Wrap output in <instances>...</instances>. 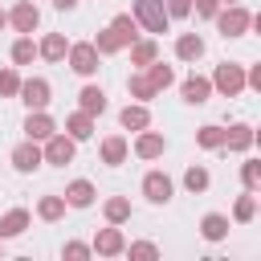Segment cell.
Segmentation results:
<instances>
[{
	"mask_svg": "<svg viewBox=\"0 0 261 261\" xmlns=\"http://www.w3.org/2000/svg\"><path fill=\"white\" fill-rule=\"evenodd\" d=\"M216 29H220V37H245V29L253 24V16L241 8V4H228V8H216Z\"/></svg>",
	"mask_w": 261,
	"mask_h": 261,
	"instance_id": "cell-1",
	"label": "cell"
},
{
	"mask_svg": "<svg viewBox=\"0 0 261 261\" xmlns=\"http://www.w3.org/2000/svg\"><path fill=\"white\" fill-rule=\"evenodd\" d=\"M135 20L147 29V33H167V8L163 0H135Z\"/></svg>",
	"mask_w": 261,
	"mask_h": 261,
	"instance_id": "cell-2",
	"label": "cell"
},
{
	"mask_svg": "<svg viewBox=\"0 0 261 261\" xmlns=\"http://www.w3.org/2000/svg\"><path fill=\"white\" fill-rule=\"evenodd\" d=\"M69 53V69L73 73H82V77H90V73H98V49H94V41H77V45H69L65 49Z\"/></svg>",
	"mask_w": 261,
	"mask_h": 261,
	"instance_id": "cell-3",
	"label": "cell"
},
{
	"mask_svg": "<svg viewBox=\"0 0 261 261\" xmlns=\"http://www.w3.org/2000/svg\"><path fill=\"white\" fill-rule=\"evenodd\" d=\"M212 90H220L224 98H237V94L245 90V69H241V65H232V61L216 65V73H212Z\"/></svg>",
	"mask_w": 261,
	"mask_h": 261,
	"instance_id": "cell-4",
	"label": "cell"
},
{
	"mask_svg": "<svg viewBox=\"0 0 261 261\" xmlns=\"http://www.w3.org/2000/svg\"><path fill=\"white\" fill-rule=\"evenodd\" d=\"M73 151H77V143L69 139V135H49L45 139V151H41V159L45 163H53V167H65V163H73Z\"/></svg>",
	"mask_w": 261,
	"mask_h": 261,
	"instance_id": "cell-5",
	"label": "cell"
},
{
	"mask_svg": "<svg viewBox=\"0 0 261 261\" xmlns=\"http://www.w3.org/2000/svg\"><path fill=\"white\" fill-rule=\"evenodd\" d=\"M16 94H20V102H24L29 110H45L53 90H49V82H45V77H29V82H20V90H16Z\"/></svg>",
	"mask_w": 261,
	"mask_h": 261,
	"instance_id": "cell-6",
	"label": "cell"
},
{
	"mask_svg": "<svg viewBox=\"0 0 261 261\" xmlns=\"http://www.w3.org/2000/svg\"><path fill=\"white\" fill-rule=\"evenodd\" d=\"M143 196H147L151 204H167V200H171V179H167L163 171H147V175H143Z\"/></svg>",
	"mask_w": 261,
	"mask_h": 261,
	"instance_id": "cell-7",
	"label": "cell"
},
{
	"mask_svg": "<svg viewBox=\"0 0 261 261\" xmlns=\"http://www.w3.org/2000/svg\"><path fill=\"white\" fill-rule=\"evenodd\" d=\"M8 24L16 29V33H33L37 24H41V12H37V4H29V0H20L12 12H8Z\"/></svg>",
	"mask_w": 261,
	"mask_h": 261,
	"instance_id": "cell-8",
	"label": "cell"
},
{
	"mask_svg": "<svg viewBox=\"0 0 261 261\" xmlns=\"http://www.w3.org/2000/svg\"><path fill=\"white\" fill-rule=\"evenodd\" d=\"M53 130H57V126H53V118H49L45 110H29V118H24V135H29L33 143H45Z\"/></svg>",
	"mask_w": 261,
	"mask_h": 261,
	"instance_id": "cell-9",
	"label": "cell"
},
{
	"mask_svg": "<svg viewBox=\"0 0 261 261\" xmlns=\"http://www.w3.org/2000/svg\"><path fill=\"white\" fill-rule=\"evenodd\" d=\"M41 163H45V159H41V147H37L33 139H29V143H20V147L12 151V167H16V171H37Z\"/></svg>",
	"mask_w": 261,
	"mask_h": 261,
	"instance_id": "cell-10",
	"label": "cell"
},
{
	"mask_svg": "<svg viewBox=\"0 0 261 261\" xmlns=\"http://www.w3.org/2000/svg\"><path fill=\"white\" fill-rule=\"evenodd\" d=\"M208 94H212V82H208V77H200V73L184 77V102H192V106H204V102H208Z\"/></svg>",
	"mask_w": 261,
	"mask_h": 261,
	"instance_id": "cell-11",
	"label": "cell"
},
{
	"mask_svg": "<svg viewBox=\"0 0 261 261\" xmlns=\"http://www.w3.org/2000/svg\"><path fill=\"white\" fill-rule=\"evenodd\" d=\"M163 135H155V130H139V139H135V155L139 159H159L163 155Z\"/></svg>",
	"mask_w": 261,
	"mask_h": 261,
	"instance_id": "cell-12",
	"label": "cell"
},
{
	"mask_svg": "<svg viewBox=\"0 0 261 261\" xmlns=\"http://www.w3.org/2000/svg\"><path fill=\"white\" fill-rule=\"evenodd\" d=\"M94 196H98V192H94L90 179H73V184L65 188V204H69V208H90Z\"/></svg>",
	"mask_w": 261,
	"mask_h": 261,
	"instance_id": "cell-13",
	"label": "cell"
},
{
	"mask_svg": "<svg viewBox=\"0 0 261 261\" xmlns=\"http://www.w3.org/2000/svg\"><path fill=\"white\" fill-rule=\"evenodd\" d=\"M122 249H126V241H122L118 228H102V232L94 237V253H102V257H118Z\"/></svg>",
	"mask_w": 261,
	"mask_h": 261,
	"instance_id": "cell-14",
	"label": "cell"
},
{
	"mask_svg": "<svg viewBox=\"0 0 261 261\" xmlns=\"http://www.w3.org/2000/svg\"><path fill=\"white\" fill-rule=\"evenodd\" d=\"M65 135H69L73 143H82V139H90V135H94V118H90L86 110H77V114H69V118H65Z\"/></svg>",
	"mask_w": 261,
	"mask_h": 261,
	"instance_id": "cell-15",
	"label": "cell"
},
{
	"mask_svg": "<svg viewBox=\"0 0 261 261\" xmlns=\"http://www.w3.org/2000/svg\"><path fill=\"white\" fill-rule=\"evenodd\" d=\"M110 33L118 37V45H130V41H139V20L122 12V16H114V20H110Z\"/></svg>",
	"mask_w": 261,
	"mask_h": 261,
	"instance_id": "cell-16",
	"label": "cell"
},
{
	"mask_svg": "<svg viewBox=\"0 0 261 261\" xmlns=\"http://www.w3.org/2000/svg\"><path fill=\"white\" fill-rule=\"evenodd\" d=\"M175 57H179V61H200V57H204V41H200L196 33H184V37L175 41Z\"/></svg>",
	"mask_w": 261,
	"mask_h": 261,
	"instance_id": "cell-17",
	"label": "cell"
},
{
	"mask_svg": "<svg viewBox=\"0 0 261 261\" xmlns=\"http://www.w3.org/2000/svg\"><path fill=\"white\" fill-rule=\"evenodd\" d=\"M224 147H228V151H249V147H253V126H245V122L228 126V130H224Z\"/></svg>",
	"mask_w": 261,
	"mask_h": 261,
	"instance_id": "cell-18",
	"label": "cell"
},
{
	"mask_svg": "<svg viewBox=\"0 0 261 261\" xmlns=\"http://www.w3.org/2000/svg\"><path fill=\"white\" fill-rule=\"evenodd\" d=\"M200 232H204V241H224V237H228V216L208 212V216L200 220Z\"/></svg>",
	"mask_w": 261,
	"mask_h": 261,
	"instance_id": "cell-19",
	"label": "cell"
},
{
	"mask_svg": "<svg viewBox=\"0 0 261 261\" xmlns=\"http://www.w3.org/2000/svg\"><path fill=\"white\" fill-rule=\"evenodd\" d=\"M24 228H29V212L24 208H12V212L0 216V237H20Z\"/></svg>",
	"mask_w": 261,
	"mask_h": 261,
	"instance_id": "cell-20",
	"label": "cell"
},
{
	"mask_svg": "<svg viewBox=\"0 0 261 261\" xmlns=\"http://www.w3.org/2000/svg\"><path fill=\"white\" fill-rule=\"evenodd\" d=\"M65 49H69V45H65V37H61V33H49V37L37 45V57H45V61H61V57H65Z\"/></svg>",
	"mask_w": 261,
	"mask_h": 261,
	"instance_id": "cell-21",
	"label": "cell"
},
{
	"mask_svg": "<svg viewBox=\"0 0 261 261\" xmlns=\"http://www.w3.org/2000/svg\"><path fill=\"white\" fill-rule=\"evenodd\" d=\"M118 122H122L126 130H147V126H151V114H147V106L135 102V106H126V110L118 114Z\"/></svg>",
	"mask_w": 261,
	"mask_h": 261,
	"instance_id": "cell-22",
	"label": "cell"
},
{
	"mask_svg": "<svg viewBox=\"0 0 261 261\" xmlns=\"http://www.w3.org/2000/svg\"><path fill=\"white\" fill-rule=\"evenodd\" d=\"M155 57H159V45L155 41H130V65H143L147 69Z\"/></svg>",
	"mask_w": 261,
	"mask_h": 261,
	"instance_id": "cell-23",
	"label": "cell"
},
{
	"mask_svg": "<svg viewBox=\"0 0 261 261\" xmlns=\"http://www.w3.org/2000/svg\"><path fill=\"white\" fill-rule=\"evenodd\" d=\"M77 102H82V110H86V114H90V118H94V114H102V110H106V94H102V90H98V86H86V90H82V94H77Z\"/></svg>",
	"mask_w": 261,
	"mask_h": 261,
	"instance_id": "cell-24",
	"label": "cell"
},
{
	"mask_svg": "<svg viewBox=\"0 0 261 261\" xmlns=\"http://www.w3.org/2000/svg\"><path fill=\"white\" fill-rule=\"evenodd\" d=\"M126 159V139L122 135H110V139H102V163H122Z\"/></svg>",
	"mask_w": 261,
	"mask_h": 261,
	"instance_id": "cell-25",
	"label": "cell"
},
{
	"mask_svg": "<svg viewBox=\"0 0 261 261\" xmlns=\"http://www.w3.org/2000/svg\"><path fill=\"white\" fill-rule=\"evenodd\" d=\"M147 82H151V86H155V94H159V90H167V86L175 82V73H171V65L151 61V65H147Z\"/></svg>",
	"mask_w": 261,
	"mask_h": 261,
	"instance_id": "cell-26",
	"label": "cell"
},
{
	"mask_svg": "<svg viewBox=\"0 0 261 261\" xmlns=\"http://www.w3.org/2000/svg\"><path fill=\"white\" fill-rule=\"evenodd\" d=\"M37 216H41V220H61V216H65V196H45V200L37 204Z\"/></svg>",
	"mask_w": 261,
	"mask_h": 261,
	"instance_id": "cell-27",
	"label": "cell"
},
{
	"mask_svg": "<svg viewBox=\"0 0 261 261\" xmlns=\"http://www.w3.org/2000/svg\"><path fill=\"white\" fill-rule=\"evenodd\" d=\"M102 212H106V220H110V224H122V220H130V200H122V196H110Z\"/></svg>",
	"mask_w": 261,
	"mask_h": 261,
	"instance_id": "cell-28",
	"label": "cell"
},
{
	"mask_svg": "<svg viewBox=\"0 0 261 261\" xmlns=\"http://www.w3.org/2000/svg\"><path fill=\"white\" fill-rule=\"evenodd\" d=\"M196 143H200V147H208V151L224 147V126H200V130H196Z\"/></svg>",
	"mask_w": 261,
	"mask_h": 261,
	"instance_id": "cell-29",
	"label": "cell"
},
{
	"mask_svg": "<svg viewBox=\"0 0 261 261\" xmlns=\"http://www.w3.org/2000/svg\"><path fill=\"white\" fill-rule=\"evenodd\" d=\"M253 216H257V200H253V192H245V196L237 200V208H232V220H237V224H249Z\"/></svg>",
	"mask_w": 261,
	"mask_h": 261,
	"instance_id": "cell-30",
	"label": "cell"
},
{
	"mask_svg": "<svg viewBox=\"0 0 261 261\" xmlns=\"http://www.w3.org/2000/svg\"><path fill=\"white\" fill-rule=\"evenodd\" d=\"M33 57H37V45H33V37L24 33V37H20L16 45H12V61H16V65H29Z\"/></svg>",
	"mask_w": 261,
	"mask_h": 261,
	"instance_id": "cell-31",
	"label": "cell"
},
{
	"mask_svg": "<svg viewBox=\"0 0 261 261\" xmlns=\"http://www.w3.org/2000/svg\"><path fill=\"white\" fill-rule=\"evenodd\" d=\"M126 90H130L135 98H155V86L147 82V73H130V77H126Z\"/></svg>",
	"mask_w": 261,
	"mask_h": 261,
	"instance_id": "cell-32",
	"label": "cell"
},
{
	"mask_svg": "<svg viewBox=\"0 0 261 261\" xmlns=\"http://www.w3.org/2000/svg\"><path fill=\"white\" fill-rule=\"evenodd\" d=\"M184 188H188V192H204V188H208V171H204V167H188V171H184Z\"/></svg>",
	"mask_w": 261,
	"mask_h": 261,
	"instance_id": "cell-33",
	"label": "cell"
},
{
	"mask_svg": "<svg viewBox=\"0 0 261 261\" xmlns=\"http://www.w3.org/2000/svg\"><path fill=\"white\" fill-rule=\"evenodd\" d=\"M94 49H98V53H118L122 45H118V37H114L110 29H102V33L94 37Z\"/></svg>",
	"mask_w": 261,
	"mask_h": 261,
	"instance_id": "cell-34",
	"label": "cell"
},
{
	"mask_svg": "<svg viewBox=\"0 0 261 261\" xmlns=\"http://www.w3.org/2000/svg\"><path fill=\"white\" fill-rule=\"evenodd\" d=\"M20 90V77H16V69H0V94L4 98H12Z\"/></svg>",
	"mask_w": 261,
	"mask_h": 261,
	"instance_id": "cell-35",
	"label": "cell"
},
{
	"mask_svg": "<svg viewBox=\"0 0 261 261\" xmlns=\"http://www.w3.org/2000/svg\"><path fill=\"white\" fill-rule=\"evenodd\" d=\"M122 253H130V257H159V249H155L151 241H135V245H126Z\"/></svg>",
	"mask_w": 261,
	"mask_h": 261,
	"instance_id": "cell-36",
	"label": "cell"
},
{
	"mask_svg": "<svg viewBox=\"0 0 261 261\" xmlns=\"http://www.w3.org/2000/svg\"><path fill=\"white\" fill-rule=\"evenodd\" d=\"M241 179H245V188L253 192V188H257V179H261V167H257V163H245V167H241Z\"/></svg>",
	"mask_w": 261,
	"mask_h": 261,
	"instance_id": "cell-37",
	"label": "cell"
},
{
	"mask_svg": "<svg viewBox=\"0 0 261 261\" xmlns=\"http://www.w3.org/2000/svg\"><path fill=\"white\" fill-rule=\"evenodd\" d=\"M163 8H167V16H188L192 0H163Z\"/></svg>",
	"mask_w": 261,
	"mask_h": 261,
	"instance_id": "cell-38",
	"label": "cell"
},
{
	"mask_svg": "<svg viewBox=\"0 0 261 261\" xmlns=\"http://www.w3.org/2000/svg\"><path fill=\"white\" fill-rule=\"evenodd\" d=\"M216 8H220V0H196V16H204V20H212Z\"/></svg>",
	"mask_w": 261,
	"mask_h": 261,
	"instance_id": "cell-39",
	"label": "cell"
},
{
	"mask_svg": "<svg viewBox=\"0 0 261 261\" xmlns=\"http://www.w3.org/2000/svg\"><path fill=\"white\" fill-rule=\"evenodd\" d=\"M61 253H65V257H90L94 249H90V245H82V241H69V245L61 249Z\"/></svg>",
	"mask_w": 261,
	"mask_h": 261,
	"instance_id": "cell-40",
	"label": "cell"
},
{
	"mask_svg": "<svg viewBox=\"0 0 261 261\" xmlns=\"http://www.w3.org/2000/svg\"><path fill=\"white\" fill-rule=\"evenodd\" d=\"M73 4H77V0H53V8H61V12H69Z\"/></svg>",
	"mask_w": 261,
	"mask_h": 261,
	"instance_id": "cell-41",
	"label": "cell"
},
{
	"mask_svg": "<svg viewBox=\"0 0 261 261\" xmlns=\"http://www.w3.org/2000/svg\"><path fill=\"white\" fill-rule=\"evenodd\" d=\"M4 24H8V16H4V12H0V29H4Z\"/></svg>",
	"mask_w": 261,
	"mask_h": 261,
	"instance_id": "cell-42",
	"label": "cell"
},
{
	"mask_svg": "<svg viewBox=\"0 0 261 261\" xmlns=\"http://www.w3.org/2000/svg\"><path fill=\"white\" fill-rule=\"evenodd\" d=\"M224 4H237V0H224Z\"/></svg>",
	"mask_w": 261,
	"mask_h": 261,
	"instance_id": "cell-43",
	"label": "cell"
},
{
	"mask_svg": "<svg viewBox=\"0 0 261 261\" xmlns=\"http://www.w3.org/2000/svg\"><path fill=\"white\" fill-rule=\"evenodd\" d=\"M0 253H4V249H0Z\"/></svg>",
	"mask_w": 261,
	"mask_h": 261,
	"instance_id": "cell-44",
	"label": "cell"
}]
</instances>
